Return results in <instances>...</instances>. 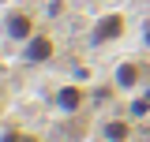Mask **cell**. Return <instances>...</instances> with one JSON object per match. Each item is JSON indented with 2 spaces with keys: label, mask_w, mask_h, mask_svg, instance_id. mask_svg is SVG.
<instances>
[{
  "label": "cell",
  "mask_w": 150,
  "mask_h": 142,
  "mask_svg": "<svg viewBox=\"0 0 150 142\" xmlns=\"http://www.w3.org/2000/svg\"><path fill=\"white\" fill-rule=\"evenodd\" d=\"M34 34H38V22H34V15H30L26 8L11 4V8L0 11V37H8V41L23 45L26 37H34Z\"/></svg>",
  "instance_id": "1"
},
{
  "label": "cell",
  "mask_w": 150,
  "mask_h": 142,
  "mask_svg": "<svg viewBox=\"0 0 150 142\" xmlns=\"http://www.w3.org/2000/svg\"><path fill=\"white\" fill-rule=\"evenodd\" d=\"M124 30H128V19L120 15V11H109V15L94 19L90 41H94V45H112V41H120V37H124Z\"/></svg>",
  "instance_id": "2"
},
{
  "label": "cell",
  "mask_w": 150,
  "mask_h": 142,
  "mask_svg": "<svg viewBox=\"0 0 150 142\" xmlns=\"http://www.w3.org/2000/svg\"><path fill=\"white\" fill-rule=\"evenodd\" d=\"M112 82H116V90H124V93H135V90L146 86V71H143L139 60H120L112 67Z\"/></svg>",
  "instance_id": "3"
},
{
  "label": "cell",
  "mask_w": 150,
  "mask_h": 142,
  "mask_svg": "<svg viewBox=\"0 0 150 142\" xmlns=\"http://www.w3.org/2000/svg\"><path fill=\"white\" fill-rule=\"evenodd\" d=\"M53 56H56V37L45 34V30H38L34 37L23 41V60L26 64H49Z\"/></svg>",
  "instance_id": "4"
},
{
  "label": "cell",
  "mask_w": 150,
  "mask_h": 142,
  "mask_svg": "<svg viewBox=\"0 0 150 142\" xmlns=\"http://www.w3.org/2000/svg\"><path fill=\"white\" fill-rule=\"evenodd\" d=\"M98 138H101V142H128L131 138V124L124 120V116L101 120V124H98Z\"/></svg>",
  "instance_id": "5"
},
{
  "label": "cell",
  "mask_w": 150,
  "mask_h": 142,
  "mask_svg": "<svg viewBox=\"0 0 150 142\" xmlns=\"http://www.w3.org/2000/svg\"><path fill=\"white\" fill-rule=\"evenodd\" d=\"M56 108H60V112H79V108H83V90L75 86V82L60 86L56 90Z\"/></svg>",
  "instance_id": "6"
},
{
  "label": "cell",
  "mask_w": 150,
  "mask_h": 142,
  "mask_svg": "<svg viewBox=\"0 0 150 142\" xmlns=\"http://www.w3.org/2000/svg\"><path fill=\"white\" fill-rule=\"evenodd\" d=\"M19 142H45V138H41V135H30V131H23V138H19Z\"/></svg>",
  "instance_id": "7"
},
{
  "label": "cell",
  "mask_w": 150,
  "mask_h": 142,
  "mask_svg": "<svg viewBox=\"0 0 150 142\" xmlns=\"http://www.w3.org/2000/svg\"><path fill=\"white\" fill-rule=\"evenodd\" d=\"M143 45L150 49V19H146V26H143Z\"/></svg>",
  "instance_id": "8"
}]
</instances>
